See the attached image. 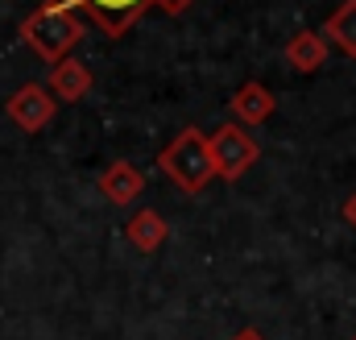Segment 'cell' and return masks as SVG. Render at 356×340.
Masks as SVG:
<instances>
[{
	"label": "cell",
	"mask_w": 356,
	"mask_h": 340,
	"mask_svg": "<svg viewBox=\"0 0 356 340\" xmlns=\"http://www.w3.org/2000/svg\"><path fill=\"white\" fill-rule=\"evenodd\" d=\"M17 33H21V42H25L38 59L58 63V59H67V54L79 46V38H83V17H79L75 8H67L63 0H42V4L17 25Z\"/></svg>",
	"instance_id": "6da1fadb"
},
{
	"label": "cell",
	"mask_w": 356,
	"mask_h": 340,
	"mask_svg": "<svg viewBox=\"0 0 356 340\" xmlns=\"http://www.w3.org/2000/svg\"><path fill=\"white\" fill-rule=\"evenodd\" d=\"M158 170H162V174L175 183L178 191H186V195H199V191H203V187L216 178L203 129H199V125H186L175 141H170V146H162V154H158Z\"/></svg>",
	"instance_id": "7a4b0ae2"
},
{
	"label": "cell",
	"mask_w": 356,
	"mask_h": 340,
	"mask_svg": "<svg viewBox=\"0 0 356 340\" xmlns=\"http://www.w3.org/2000/svg\"><path fill=\"white\" fill-rule=\"evenodd\" d=\"M207 154H211V170H216V178L236 183V178H245L249 170L257 167L261 146H257L241 125H220V129L207 137Z\"/></svg>",
	"instance_id": "3957f363"
},
{
	"label": "cell",
	"mask_w": 356,
	"mask_h": 340,
	"mask_svg": "<svg viewBox=\"0 0 356 340\" xmlns=\"http://www.w3.org/2000/svg\"><path fill=\"white\" fill-rule=\"evenodd\" d=\"M67 8H75L79 17H91V25H99L108 38H124L149 8V0H63Z\"/></svg>",
	"instance_id": "277c9868"
},
{
	"label": "cell",
	"mask_w": 356,
	"mask_h": 340,
	"mask_svg": "<svg viewBox=\"0 0 356 340\" xmlns=\"http://www.w3.org/2000/svg\"><path fill=\"white\" fill-rule=\"evenodd\" d=\"M4 112H8V121H13L21 133H42V129L54 121L58 100L46 91V84H21L13 95H8Z\"/></svg>",
	"instance_id": "5b68a950"
},
{
	"label": "cell",
	"mask_w": 356,
	"mask_h": 340,
	"mask_svg": "<svg viewBox=\"0 0 356 340\" xmlns=\"http://www.w3.org/2000/svg\"><path fill=\"white\" fill-rule=\"evenodd\" d=\"M91 71L88 63H79V59H58L54 67H50V84H46V91L54 95V100H63V104H79L83 95L91 91Z\"/></svg>",
	"instance_id": "8992f818"
},
{
	"label": "cell",
	"mask_w": 356,
	"mask_h": 340,
	"mask_svg": "<svg viewBox=\"0 0 356 340\" xmlns=\"http://www.w3.org/2000/svg\"><path fill=\"white\" fill-rule=\"evenodd\" d=\"M273 108H277L273 91H269L266 84H257V79L241 84L232 91V100H228V112H232V121H236L241 129H245V125H261Z\"/></svg>",
	"instance_id": "52a82bcc"
},
{
	"label": "cell",
	"mask_w": 356,
	"mask_h": 340,
	"mask_svg": "<svg viewBox=\"0 0 356 340\" xmlns=\"http://www.w3.org/2000/svg\"><path fill=\"white\" fill-rule=\"evenodd\" d=\"M166 233H170V224H166V216L154 212V208L133 212L129 224H124V237H129V245H133L137 254H158V249L166 245Z\"/></svg>",
	"instance_id": "ba28073f"
},
{
	"label": "cell",
	"mask_w": 356,
	"mask_h": 340,
	"mask_svg": "<svg viewBox=\"0 0 356 340\" xmlns=\"http://www.w3.org/2000/svg\"><path fill=\"white\" fill-rule=\"evenodd\" d=\"M99 191L112 208H129L141 191H145V178L133 162H112V167L99 174Z\"/></svg>",
	"instance_id": "9c48e42d"
},
{
	"label": "cell",
	"mask_w": 356,
	"mask_h": 340,
	"mask_svg": "<svg viewBox=\"0 0 356 340\" xmlns=\"http://www.w3.org/2000/svg\"><path fill=\"white\" fill-rule=\"evenodd\" d=\"M327 54H332V46L319 38V29H298V33L286 42V63H290L298 75L319 71V67L327 63Z\"/></svg>",
	"instance_id": "30bf717a"
},
{
	"label": "cell",
	"mask_w": 356,
	"mask_h": 340,
	"mask_svg": "<svg viewBox=\"0 0 356 340\" xmlns=\"http://www.w3.org/2000/svg\"><path fill=\"white\" fill-rule=\"evenodd\" d=\"M319 38L327 46H336L344 59H356V0H344L319 29Z\"/></svg>",
	"instance_id": "8fae6325"
},
{
	"label": "cell",
	"mask_w": 356,
	"mask_h": 340,
	"mask_svg": "<svg viewBox=\"0 0 356 340\" xmlns=\"http://www.w3.org/2000/svg\"><path fill=\"white\" fill-rule=\"evenodd\" d=\"M149 4H158L162 13H170V17H178V13H186L195 0H149Z\"/></svg>",
	"instance_id": "7c38bea8"
},
{
	"label": "cell",
	"mask_w": 356,
	"mask_h": 340,
	"mask_svg": "<svg viewBox=\"0 0 356 340\" xmlns=\"http://www.w3.org/2000/svg\"><path fill=\"white\" fill-rule=\"evenodd\" d=\"M344 220H348V224L356 229V191L348 195V199H344Z\"/></svg>",
	"instance_id": "4fadbf2b"
},
{
	"label": "cell",
	"mask_w": 356,
	"mask_h": 340,
	"mask_svg": "<svg viewBox=\"0 0 356 340\" xmlns=\"http://www.w3.org/2000/svg\"><path fill=\"white\" fill-rule=\"evenodd\" d=\"M232 340H266V337H261L257 328H241V332H236V337H232Z\"/></svg>",
	"instance_id": "5bb4252c"
},
{
	"label": "cell",
	"mask_w": 356,
	"mask_h": 340,
	"mask_svg": "<svg viewBox=\"0 0 356 340\" xmlns=\"http://www.w3.org/2000/svg\"><path fill=\"white\" fill-rule=\"evenodd\" d=\"M353 340H356V337H353Z\"/></svg>",
	"instance_id": "9a60e30c"
}]
</instances>
